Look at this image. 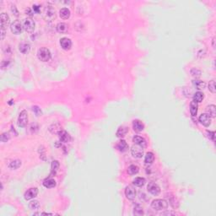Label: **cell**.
<instances>
[{"label":"cell","mask_w":216,"mask_h":216,"mask_svg":"<svg viewBox=\"0 0 216 216\" xmlns=\"http://www.w3.org/2000/svg\"><path fill=\"white\" fill-rule=\"evenodd\" d=\"M117 148L119 151H121V152H125V151H127L128 148V144H127V142L125 141V140H123V139H121L120 141L117 144Z\"/></svg>","instance_id":"cell-19"},{"label":"cell","mask_w":216,"mask_h":216,"mask_svg":"<svg viewBox=\"0 0 216 216\" xmlns=\"http://www.w3.org/2000/svg\"><path fill=\"white\" fill-rule=\"evenodd\" d=\"M21 166V161L20 160H14L13 161H11L9 165V167L12 170H16L18 169Z\"/></svg>","instance_id":"cell-29"},{"label":"cell","mask_w":216,"mask_h":216,"mask_svg":"<svg viewBox=\"0 0 216 216\" xmlns=\"http://www.w3.org/2000/svg\"><path fill=\"white\" fill-rule=\"evenodd\" d=\"M27 123H28V113L26 110H23L20 113L18 118V125L19 127L24 128L26 126Z\"/></svg>","instance_id":"cell-6"},{"label":"cell","mask_w":216,"mask_h":216,"mask_svg":"<svg viewBox=\"0 0 216 216\" xmlns=\"http://www.w3.org/2000/svg\"><path fill=\"white\" fill-rule=\"evenodd\" d=\"M1 141L2 142H7L9 141V139H10V135L9 133H4L3 134L1 135Z\"/></svg>","instance_id":"cell-36"},{"label":"cell","mask_w":216,"mask_h":216,"mask_svg":"<svg viewBox=\"0 0 216 216\" xmlns=\"http://www.w3.org/2000/svg\"><path fill=\"white\" fill-rule=\"evenodd\" d=\"M155 161V155L152 152H148L144 157V162L146 165H151Z\"/></svg>","instance_id":"cell-26"},{"label":"cell","mask_w":216,"mask_h":216,"mask_svg":"<svg viewBox=\"0 0 216 216\" xmlns=\"http://www.w3.org/2000/svg\"><path fill=\"white\" fill-rule=\"evenodd\" d=\"M134 215L137 216H140L144 215V210H143V208L140 207L139 205H137L136 207L134 209Z\"/></svg>","instance_id":"cell-33"},{"label":"cell","mask_w":216,"mask_h":216,"mask_svg":"<svg viewBox=\"0 0 216 216\" xmlns=\"http://www.w3.org/2000/svg\"><path fill=\"white\" fill-rule=\"evenodd\" d=\"M146 182V180L144 178V177H136L134 180V185H135L136 187H139V188H141L143 187Z\"/></svg>","instance_id":"cell-27"},{"label":"cell","mask_w":216,"mask_h":216,"mask_svg":"<svg viewBox=\"0 0 216 216\" xmlns=\"http://www.w3.org/2000/svg\"><path fill=\"white\" fill-rule=\"evenodd\" d=\"M125 195L128 200H134L136 198V190L132 186H128L125 188Z\"/></svg>","instance_id":"cell-10"},{"label":"cell","mask_w":216,"mask_h":216,"mask_svg":"<svg viewBox=\"0 0 216 216\" xmlns=\"http://www.w3.org/2000/svg\"><path fill=\"white\" fill-rule=\"evenodd\" d=\"M133 128H134V130L135 132L139 133V132H142L144 130V123L141 121H139V120H134V121L133 122Z\"/></svg>","instance_id":"cell-16"},{"label":"cell","mask_w":216,"mask_h":216,"mask_svg":"<svg viewBox=\"0 0 216 216\" xmlns=\"http://www.w3.org/2000/svg\"><path fill=\"white\" fill-rule=\"evenodd\" d=\"M19 50H20V53L24 54L28 53L31 50V46L29 43H26V42H23V43H20L19 45Z\"/></svg>","instance_id":"cell-20"},{"label":"cell","mask_w":216,"mask_h":216,"mask_svg":"<svg viewBox=\"0 0 216 216\" xmlns=\"http://www.w3.org/2000/svg\"><path fill=\"white\" fill-rule=\"evenodd\" d=\"M198 120L200 122V123L203 124V126H205V127H209V125L211 124V117L207 113H203V114L201 115L199 117Z\"/></svg>","instance_id":"cell-12"},{"label":"cell","mask_w":216,"mask_h":216,"mask_svg":"<svg viewBox=\"0 0 216 216\" xmlns=\"http://www.w3.org/2000/svg\"><path fill=\"white\" fill-rule=\"evenodd\" d=\"M128 131V129L127 127L122 126V127H120V128L117 129V134H117V138H120V139L124 138V137L126 136V134H127Z\"/></svg>","instance_id":"cell-22"},{"label":"cell","mask_w":216,"mask_h":216,"mask_svg":"<svg viewBox=\"0 0 216 216\" xmlns=\"http://www.w3.org/2000/svg\"><path fill=\"white\" fill-rule=\"evenodd\" d=\"M131 154L134 157V158H142V156L144 155V148H142L141 146L139 145H134L132 148H131Z\"/></svg>","instance_id":"cell-8"},{"label":"cell","mask_w":216,"mask_h":216,"mask_svg":"<svg viewBox=\"0 0 216 216\" xmlns=\"http://www.w3.org/2000/svg\"><path fill=\"white\" fill-rule=\"evenodd\" d=\"M23 25L21 24V22L19 20H14L13 23L10 25V30L12 31V33L15 34V35H19L23 31Z\"/></svg>","instance_id":"cell-5"},{"label":"cell","mask_w":216,"mask_h":216,"mask_svg":"<svg viewBox=\"0 0 216 216\" xmlns=\"http://www.w3.org/2000/svg\"><path fill=\"white\" fill-rule=\"evenodd\" d=\"M198 105L195 101H193L190 104V112L192 117H196L197 113H198Z\"/></svg>","instance_id":"cell-24"},{"label":"cell","mask_w":216,"mask_h":216,"mask_svg":"<svg viewBox=\"0 0 216 216\" xmlns=\"http://www.w3.org/2000/svg\"><path fill=\"white\" fill-rule=\"evenodd\" d=\"M147 190L149 193L155 196L159 195L161 193V188L158 186V184H156L155 182H149L147 186Z\"/></svg>","instance_id":"cell-7"},{"label":"cell","mask_w":216,"mask_h":216,"mask_svg":"<svg viewBox=\"0 0 216 216\" xmlns=\"http://www.w3.org/2000/svg\"><path fill=\"white\" fill-rule=\"evenodd\" d=\"M213 47H215V38L213 39Z\"/></svg>","instance_id":"cell-42"},{"label":"cell","mask_w":216,"mask_h":216,"mask_svg":"<svg viewBox=\"0 0 216 216\" xmlns=\"http://www.w3.org/2000/svg\"><path fill=\"white\" fill-rule=\"evenodd\" d=\"M38 194V189L36 188H30L27 190L26 192L25 193V199L26 200H31L34 198H36Z\"/></svg>","instance_id":"cell-9"},{"label":"cell","mask_w":216,"mask_h":216,"mask_svg":"<svg viewBox=\"0 0 216 216\" xmlns=\"http://www.w3.org/2000/svg\"><path fill=\"white\" fill-rule=\"evenodd\" d=\"M193 85H194L196 89H198V90H203L206 86L205 82H203L202 80H194L193 81Z\"/></svg>","instance_id":"cell-30"},{"label":"cell","mask_w":216,"mask_h":216,"mask_svg":"<svg viewBox=\"0 0 216 216\" xmlns=\"http://www.w3.org/2000/svg\"><path fill=\"white\" fill-rule=\"evenodd\" d=\"M11 10H12V12L14 14L15 16H19V11L17 10L16 7L14 6V5H12V6H11Z\"/></svg>","instance_id":"cell-40"},{"label":"cell","mask_w":216,"mask_h":216,"mask_svg":"<svg viewBox=\"0 0 216 216\" xmlns=\"http://www.w3.org/2000/svg\"><path fill=\"white\" fill-rule=\"evenodd\" d=\"M70 10L68 8H63L59 11V15L63 20H68L70 17Z\"/></svg>","instance_id":"cell-21"},{"label":"cell","mask_w":216,"mask_h":216,"mask_svg":"<svg viewBox=\"0 0 216 216\" xmlns=\"http://www.w3.org/2000/svg\"><path fill=\"white\" fill-rule=\"evenodd\" d=\"M23 28L24 30L26 31V32H29V33H31L33 32L34 30H35V27H36V23L31 18H27V19H25L24 21H23Z\"/></svg>","instance_id":"cell-4"},{"label":"cell","mask_w":216,"mask_h":216,"mask_svg":"<svg viewBox=\"0 0 216 216\" xmlns=\"http://www.w3.org/2000/svg\"><path fill=\"white\" fill-rule=\"evenodd\" d=\"M59 169V162L58 161H53L52 162V166H51V173H50V177L54 176L57 174L58 171Z\"/></svg>","instance_id":"cell-18"},{"label":"cell","mask_w":216,"mask_h":216,"mask_svg":"<svg viewBox=\"0 0 216 216\" xmlns=\"http://www.w3.org/2000/svg\"><path fill=\"white\" fill-rule=\"evenodd\" d=\"M209 91H211L213 94H215L216 92V89H215V80H211L209 82Z\"/></svg>","instance_id":"cell-34"},{"label":"cell","mask_w":216,"mask_h":216,"mask_svg":"<svg viewBox=\"0 0 216 216\" xmlns=\"http://www.w3.org/2000/svg\"><path fill=\"white\" fill-rule=\"evenodd\" d=\"M10 22L9 17L6 13L1 14V30H5Z\"/></svg>","instance_id":"cell-14"},{"label":"cell","mask_w":216,"mask_h":216,"mask_svg":"<svg viewBox=\"0 0 216 216\" xmlns=\"http://www.w3.org/2000/svg\"><path fill=\"white\" fill-rule=\"evenodd\" d=\"M56 29H57L58 32H59V33H66L68 31V25L66 23L61 22V23H58L57 25Z\"/></svg>","instance_id":"cell-25"},{"label":"cell","mask_w":216,"mask_h":216,"mask_svg":"<svg viewBox=\"0 0 216 216\" xmlns=\"http://www.w3.org/2000/svg\"><path fill=\"white\" fill-rule=\"evenodd\" d=\"M151 207L157 211L165 210L168 208V203L165 199H155L151 203Z\"/></svg>","instance_id":"cell-2"},{"label":"cell","mask_w":216,"mask_h":216,"mask_svg":"<svg viewBox=\"0 0 216 216\" xmlns=\"http://www.w3.org/2000/svg\"><path fill=\"white\" fill-rule=\"evenodd\" d=\"M52 55L51 52L47 47H41L40 49L37 51V58L41 62H47L50 60Z\"/></svg>","instance_id":"cell-1"},{"label":"cell","mask_w":216,"mask_h":216,"mask_svg":"<svg viewBox=\"0 0 216 216\" xmlns=\"http://www.w3.org/2000/svg\"><path fill=\"white\" fill-rule=\"evenodd\" d=\"M57 183H56V181L53 179V178H47L43 181V186L47 188H53L56 187Z\"/></svg>","instance_id":"cell-17"},{"label":"cell","mask_w":216,"mask_h":216,"mask_svg":"<svg viewBox=\"0 0 216 216\" xmlns=\"http://www.w3.org/2000/svg\"><path fill=\"white\" fill-rule=\"evenodd\" d=\"M60 46L63 50H69L72 47V41L68 37H63L60 39Z\"/></svg>","instance_id":"cell-11"},{"label":"cell","mask_w":216,"mask_h":216,"mask_svg":"<svg viewBox=\"0 0 216 216\" xmlns=\"http://www.w3.org/2000/svg\"><path fill=\"white\" fill-rule=\"evenodd\" d=\"M133 142L135 144H137L139 146H141L142 148H145L146 146H147V142H146V140L144 138L140 137V136H134L133 138Z\"/></svg>","instance_id":"cell-13"},{"label":"cell","mask_w":216,"mask_h":216,"mask_svg":"<svg viewBox=\"0 0 216 216\" xmlns=\"http://www.w3.org/2000/svg\"><path fill=\"white\" fill-rule=\"evenodd\" d=\"M58 137H59V140L63 143H68V142L70 141L71 139V137L70 135L68 134L66 131L64 130H60L58 132Z\"/></svg>","instance_id":"cell-15"},{"label":"cell","mask_w":216,"mask_h":216,"mask_svg":"<svg viewBox=\"0 0 216 216\" xmlns=\"http://www.w3.org/2000/svg\"><path fill=\"white\" fill-rule=\"evenodd\" d=\"M206 112L210 117H215L216 116V107L215 105H209L206 108Z\"/></svg>","instance_id":"cell-23"},{"label":"cell","mask_w":216,"mask_h":216,"mask_svg":"<svg viewBox=\"0 0 216 216\" xmlns=\"http://www.w3.org/2000/svg\"><path fill=\"white\" fill-rule=\"evenodd\" d=\"M191 74H192L193 77L198 78V77H199V76L201 75V71H200L199 69H198V68H193V69L191 70Z\"/></svg>","instance_id":"cell-35"},{"label":"cell","mask_w":216,"mask_h":216,"mask_svg":"<svg viewBox=\"0 0 216 216\" xmlns=\"http://www.w3.org/2000/svg\"><path fill=\"white\" fill-rule=\"evenodd\" d=\"M44 18L47 21H53L56 18V11L52 5H47L44 9Z\"/></svg>","instance_id":"cell-3"},{"label":"cell","mask_w":216,"mask_h":216,"mask_svg":"<svg viewBox=\"0 0 216 216\" xmlns=\"http://www.w3.org/2000/svg\"><path fill=\"white\" fill-rule=\"evenodd\" d=\"M32 10L34 13H39L41 10V5L39 4H34L32 6Z\"/></svg>","instance_id":"cell-38"},{"label":"cell","mask_w":216,"mask_h":216,"mask_svg":"<svg viewBox=\"0 0 216 216\" xmlns=\"http://www.w3.org/2000/svg\"><path fill=\"white\" fill-rule=\"evenodd\" d=\"M175 215V214L174 213H171V212H166V213H163L162 214V215Z\"/></svg>","instance_id":"cell-41"},{"label":"cell","mask_w":216,"mask_h":216,"mask_svg":"<svg viewBox=\"0 0 216 216\" xmlns=\"http://www.w3.org/2000/svg\"><path fill=\"white\" fill-rule=\"evenodd\" d=\"M29 208L32 209V210H36V209L40 208V203L37 200H33V201L30 202V203H29Z\"/></svg>","instance_id":"cell-32"},{"label":"cell","mask_w":216,"mask_h":216,"mask_svg":"<svg viewBox=\"0 0 216 216\" xmlns=\"http://www.w3.org/2000/svg\"><path fill=\"white\" fill-rule=\"evenodd\" d=\"M203 94L200 91H198L196 92L194 95H193V101H195L197 103H199V102H202V101L203 100Z\"/></svg>","instance_id":"cell-31"},{"label":"cell","mask_w":216,"mask_h":216,"mask_svg":"<svg viewBox=\"0 0 216 216\" xmlns=\"http://www.w3.org/2000/svg\"><path fill=\"white\" fill-rule=\"evenodd\" d=\"M139 171V166H136V165H131V166H128V173L129 175L131 176L135 175V174H137Z\"/></svg>","instance_id":"cell-28"},{"label":"cell","mask_w":216,"mask_h":216,"mask_svg":"<svg viewBox=\"0 0 216 216\" xmlns=\"http://www.w3.org/2000/svg\"><path fill=\"white\" fill-rule=\"evenodd\" d=\"M32 111L36 113V116H40V115H41V109L38 107H36V106H35V107H32Z\"/></svg>","instance_id":"cell-37"},{"label":"cell","mask_w":216,"mask_h":216,"mask_svg":"<svg viewBox=\"0 0 216 216\" xmlns=\"http://www.w3.org/2000/svg\"><path fill=\"white\" fill-rule=\"evenodd\" d=\"M208 134V138L209 139H212L213 141H215V132H210V131H207Z\"/></svg>","instance_id":"cell-39"}]
</instances>
